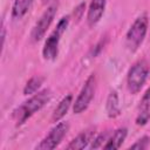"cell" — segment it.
Segmentation results:
<instances>
[{
    "label": "cell",
    "instance_id": "6da1fadb",
    "mask_svg": "<svg viewBox=\"0 0 150 150\" xmlns=\"http://www.w3.org/2000/svg\"><path fill=\"white\" fill-rule=\"evenodd\" d=\"M52 98L50 89H42L35 94H33L28 100H26L22 104L16 107L12 112V118L14 120L16 125L23 124L29 117H32L35 112L41 110Z\"/></svg>",
    "mask_w": 150,
    "mask_h": 150
},
{
    "label": "cell",
    "instance_id": "7a4b0ae2",
    "mask_svg": "<svg viewBox=\"0 0 150 150\" xmlns=\"http://www.w3.org/2000/svg\"><path fill=\"white\" fill-rule=\"evenodd\" d=\"M69 21H70L69 15H66L62 19H60V21L57 22L54 30L49 34V36L45 41V45L42 48V56L45 60L53 61L56 59V56L59 54V45H60L61 36L63 35V33L68 28Z\"/></svg>",
    "mask_w": 150,
    "mask_h": 150
},
{
    "label": "cell",
    "instance_id": "3957f363",
    "mask_svg": "<svg viewBox=\"0 0 150 150\" xmlns=\"http://www.w3.org/2000/svg\"><path fill=\"white\" fill-rule=\"evenodd\" d=\"M148 23H149L148 15L146 13H143L136 18V20L128 29L125 35V45L130 52H136L144 41L148 32Z\"/></svg>",
    "mask_w": 150,
    "mask_h": 150
},
{
    "label": "cell",
    "instance_id": "277c9868",
    "mask_svg": "<svg viewBox=\"0 0 150 150\" xmlns=\"http://www.w3.org/2000/svg\"><path fill=\"white\" fill-rule=\"evenodd\" d=\"M149 64L144 60H138L130 67L127 75V86L131 94H137L142 89L149 76Z\"/></svg>",
    "mask_w": 150,
    "mask_h": 150
},
{
    "label": "cell",
    "instance_id": "5b68a950",
    "mask_svg": "<svg viewBox=\"0 0 150 150\" xmlns=\"http://www.w3.org/2000/svg\"><path fill=\"white\" fill-rule=\"evenodd\" d=\"M96 90V75L90 74L89 77L86 80L84 84L82 86L74 104H73V111L74 114H81L89 107L91 100L94 98Z\"/></svg>",
    "mask_w": 150,
    "mask_h": 150
},
{
    "label": "cell",
    "instance_id": "8992f818",
    "mask_svg": "<svg viewBox=\"0 0 150 150\" xmlns=\"http://www.w3.org/2000/svg\"><path fill=\"white\" fill-rule=\"evenodd\" d=\"M69 130V124L67 122H59L50 131L41 139V142L35 146L36 150H53L55 149L64 138Z\"/></svg>",
    "mask_w": 150,
    "mask_h": 150
},
{
    "label": "cell",
    "instance_id": "52a82bcc",
    "mask_svg": "<svg viewBox=\"0 0 150 150\" xmlns=\"http://www.w3.org/2000/svg\"><path fill=\"white\" fill-rule=\"evenodd\" d=\"M55 14H56V7L55 6H49L42 13V15L35 22V25L33 26L32 32H30V40L33 42H38L45 36L47 29L49 28V26L52 25L54 18H55Z\"/></svg>",
    "mask_w": 150,
    "mask_h": 150
},
{
    "label": "cell",
    "instance_id": "ba28073f",
    "mask_svg": "<svg viewBox=\"0 0 150 150\" xmlns=\"http://www.w3.org/2000/svg\"><path fill=\"white\" fill-rule=\"evenodd\" d=\"M107 0H91L87 12V23L93 27L95 26L102 18L105 9Z\"/></svg>",
    "mask_w": 150,
    "mask_h": 150
},
{
    "label": "cell",
    "instance_id": "9c48e42d",
    "mask_svg": "<svg viewBox=\"0 0 150 150\" xmlns=\"http://www.w3.org/2000/svg\"><path fill=\"white\" fill-rule=\"evenodd\" d=\"M95 135V128H89L87 130H83L80 132L75 138L70 141V143L67 145L68 150H81L89 146V143L93 142Z\"/></svg>",
    "mask_w": 150,
    "mask_h": 150
},
{
    "label": "cell",
    "instance_id": "30bf717a",
    "mask_svg": "<svg viewBox=\"0 0 150 150\" xmlns=\"http://www.w3.org/2000/svg\"><path fill=\"white\" fill-rule=\"evenodd\" d=\"M128 135V129L127 128H118L116 129L115 131H112L104 145L103 149H110V150H114V149H120L125 139Z\"/></svg>",
    "mask_w": 150,
    "mask_h": 150
},
{
    "label": "cell",
    "instance_id": "8fae6325",
    "mask_svg": "<svg viewBox=\"0 0 150 150\" xmlns=\"http://www.w3.org/2000/svg\"><path fill=\"white\" fill-rule=\"evenodd\" d=\"M71 103H73V95L71 94L66 95L59 102V104L56 105V108L54 109L53 115H52V121L53 122H59L60 120H62L64 117V115L67 114V111L69 110Z\"/></svg>",
    "mask_w": 150,
    "mask_h": 150
},
{
    "label": "cell",
    "instance_id": "7c38bea8",
    "mask_svg": "<svg viewBox=\"0 0 150 150\" xmlns=\"http://www.w3.org/2000/svg\"><path fill=\"white\" fill-rule=\"evenodd\" d=\"M105 110H107V114L110 118H115V117L120 116V114H121L118 95L115 90L110 91V94L108 95L107 103H105Z\"/></svg>",
    "mask_w": 150,
    "mask_h": 150
},
{
    "label": "cell",
    "instance_id": "4fadbf2b",
    "mask_svg": "<svg viewBox=\"0 0 150 150\" xmlns=\"http://www.w3.org/2000/svg\"><path fill=\"white\" fill-rule=\"evenodd\" d=\"M34 0H14L12 6V18L14 20L22 19L29 11Z\"/></svg>",
    "mask_w": 150,
    "mask_h": 150
},
{
    "label": "cell",
    "instance_id": "5bb4252c",
    "mask_svg": "<svg viewBox=\"0 0 150 150\" xmlns=\"http://www.w3.org/2000/svg\"><path fill=\"white\" fill-rule=\"evenodd\" d=\"M43 81H45V77L39 76V75L30 77L23 88V95H33V94L38 93V90L41 88Z\"/></svg>",
    "mask_w": 150,
    "mask_h": 150
},
{
    "label": "cell",
    "instance_id": "9a60e30c",
    "mask_svg": "<svg viewBox=\"0 0 150 150\" xmlns=\"http://www.w3.org/2000/svg\"><path fill=\"white\" fill-rule=\"evenodd\" d=\"M110 134H111V132H109V131H105V132L100 134L96 138H94V139H93L91 145H89V148H90V149L104 148V145H105V143H107V141H108V138H109Z\"/></svg>",
    "mask_w": 150,
    "mask_h": 150
},
{
    "label": "cell",
    "instance_id": "2e32d148",
    "mask_svg": "<svg viewBox=\"0 0 150 150\" xmlns=\"http://www.w3.org/2000/svg\"><path fill=\"white\" fill-rule=\"evenodd\" d=\"M139 111L143 112H150V87L145 90L141 102H139Z\"/></svg>",
    "mask_w": 150,
    "mask_h": 150
},
{
    "label": "cell",
    "instance_id": "e0dca14e",
    "mask_svg": "<svg viewBox=\"0 0 150 150\" xmlns=\"http://www.w3.org/2000/svg\"><path fill=\"white\" fill-rule=\"evenodd\" d=\"M149 144H150V137L149 136H143L139 139H137L134 144H131L130 145V149H139V150H143V149H148Z\"/></svg>",
    "mask_w": 150,
    "mask_h": 150
},
{
    "label": "cell",
    "instance_id": "ac0fdd59",
    "mask_svg": "<svg viewBox=\"0 0 150 150\" xmlns=\"http://www.w3.org/2000/svg\"><path fill=\"white\" fill-rule=\"evenodd\" d=\"M56 0H43V4H50V2H54Z\"/></svg>",
    "mask_w": 150,
    "mask_h": 150
}]
</instances>
